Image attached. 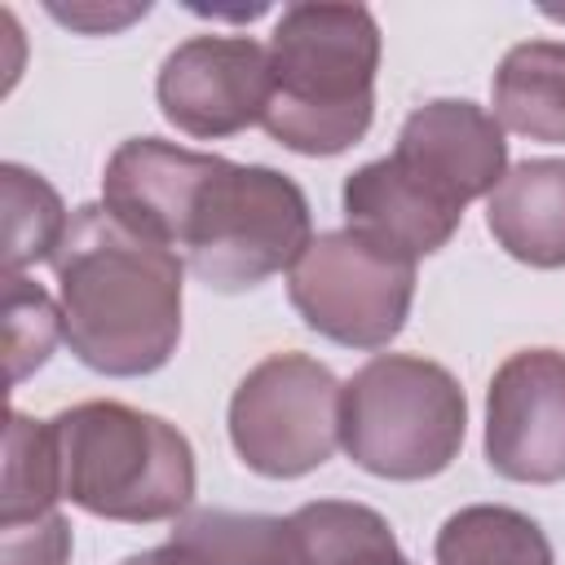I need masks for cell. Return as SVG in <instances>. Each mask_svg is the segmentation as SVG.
Segmentation results:
<instances>
[{
	"instance_id": "obj_1",
	"label": "cell",
	"mask_w": 565,
	"mask_h": 565,
	"mask_svg": "<svg viewBox=\"0 0 565 565\" xmlns=\"http://www.w3.org/2000/svg\"><path fill=\"white\" fill-rule=\"evenodd\" d=\"M62 340L110 380H137L177 353L185 260L124 225L106 203H79L53 256Z\"/></svg>"
},
{
	"instance_id": "obj_2",
	"label": "cell",
	"mask_w": 565,
	"mask_h": 565,
	"mask_svg": "<svg viewBox=\"0 0 565 565\" xmlns=\"http://www.w3.org/2000/svg\"><path fill=\"white\" fill-rule=\"evenodd\" d=\"M260 128L309 159L358 146L375 119L380 22L366 4H287L269 35Z\"/></svg>"
},
{
	"instance_id": "obj_3",
	"label": "cell",
	"mask_w": 565,
	"mask_h": 565,
	"mask_svg": "<svg viewBox=\"0 0 565 565\" xmlns=\"http://www.w3.org/2000/svg\"><path fill=\"white\" fill-rule=\"evenodd\" d=\"M62 499L102 521H181L194 503L190 437L128 402H79L49 419Z\"/></svg>"
},
{
	"instance_id": "obj_4",
	"label": "cell",
	"mask_w": 565,
	"mask_h": 565,
	"mask_svg": "<svg viewBox=\"0 0 565 565\" xmlns=\"http://www.w3.org/2000/svg\"><path fill=\"white\" fill-rule=\"evenodd\" d=\"M309 243V199L287 172L216 154L177 225L172 252L199 282L247 291L282 269L291 274Z\"/></svg>"
},
{
	"instance_id": "obj_5",
	"label": "cell",
	"mask_w": 565,
	"mask_h": 565,
	"mask_svg": "<svg viewBox=\"0 0 565 565\" xmlns=\"http://www.w3.org/2000/svg\"><path fill=\"white\" fill-rule=\"evenodd\" d=\"M463 433L459 380L419 353H375L340 388V446L371 477H437L459 459Z\"/></svg>"
},
{
	"instance_id": "obj_6",
	"label": "cell",
	"mask_w": 565,
	"mask_h": 565,
	"mask_svg": "<svg viewBox=\"0 0 565 565\" xmlns=\"http://www.w3.org/2000/svg\"><path fill=\"white\" fill-rule=\"evenodd\" d=\"M172 539L212 565H415L397 547L393 525L349 499H313L291 516L199 508L177 521Z\"/></svg>"
},
{
	"instance_id": "obj_7",
	"label": "cell",
	"mask_w": 565,
	"mask_h": 565,
	"mask_svg": "<svg viewBox=\"0 0 565 565\" xmlns=\"http://www.w3.org/2000/svg\"><path fill=\"white\" fill-rule=\"evenodd\" d=\"M287 296L305 327L331 344L384 349L411 318L415 260L349 225L327 230L291 265Z\"/></svg>"
},
{
	"instance_id": "obj_8",
	"label": "cell",
	"mask_w": 565,
	"mask_h": 565,
	"mask_svg": "<svg viewBox=\"0 0 565 565\" xmlns=\"http://www.w3.org/2000/svg\"><path fill=\"white\" fill-rule=\"evenodd\" d=\"M340 380L309 353L260 358L230 397V441L238 459L269 477L291 481L322 468L340 446Z\"/></svg>"
},
{
	"instance_id": "obj_9",
	"label": "cell",
	"mask_w": 565,
	"mask_h": 565,
	"mask_svg": "<svg viewBox=\"0 0 565 565\" xmlns=\"http://www.w3.org/2000/svg\"><path fill=\"white\" fill-rule=\"evenodd\" d=\"M163 119L199 141L234 137L265 119L269 106V49L252 35H190L154 79Z\"/></svg>"
},
{
	"instance_id": "obj_10",
	"label": "cell",
	"mask_w": 565,
	"mask_h": 565,
	"mask_svg": "<svg viewBox=\"0 0 565 565\" xmlns=\"http://www.w3.org/2000/svg\"><path fill=\"white\" fill-rule=\"evenodd\" d=\"M486 459L525 486L565 481V353L521 349L486 388Z\"/></svg>"
},
{
	"instance_id": "obj_11",
	"label": "cell",
	"mask_w": 565,
	"mask_h": 565,
	"mask_svg": "<svg viewBox=\"0 0 565 565\" xmlns=\"http://www.w3.org/2000/svg\"><path fill=\"white\" fill-rule=\"evenodd\" d=\"M393 159L455 207L490 199L508 177L503 124L494 119V110L468 97H437L415 106L397 132Z\"/></svg>"
},
{
	"instance_id": "obj_12",
	"label": "cell",
	"mask_w": 565,
	"mask_h": 565,
	"mask_svg": "<svg viewBox=\"0 0 565 565\" xmlns=\"http://www.w3.org/2000/svg\"><path fill=\"white\" fill-rule=\"evenodd\" d=\"M340 207H344L349 230H358L411 260L441 252L463 221V207H455L450 199L428 190L419 177H411L393 154L353 168L344 177Z\"/></svg>"
},
{
	"instance_id": "obj_13",
	"label": "cell",
	"mask_w": 565,
	"mask_h": 565,
	"mask_svg": "<svg viewBox=\"0 0 565 565\" xmlns=\"http://www.w3.org/2000/svg\"><path fill=\"white\" fill-rule=\"evenodd\" d=\"M494 243L534 269H565V159H521L486 199Z\"/></svg>"
},
{
	"instance_id": "obj_14",
	"label": "cell",
	"mask_w": 565,
	"mask_h": 565,
	"mask_svg": "<svg viewBox=\"0 0 565 565\" xmlns=\"http://www.w3.org/2000/svg\"><path fill=\"white\" fill-rule=\"evenodd\" d=\"M490 102L503 132L565 146V40L512 44L490 79Z\"/></svg>"
},
{
	"instance_id": "obj_15",
	"label": "cell",
	"mask_w": 565,
	"mask_h": 565,
	"mask_svg": "<svg viewBox=\"0 0 565 565\" xmlns=\"http://www.w3.org/2000/svg\"><path fill=\"white\" fill-rule=\"evenodd\" d=\"M437 565H556L543 525L508 503H472L441 521Z\"/></svg>"
},
{
	"instance_id": "obj_16",
	"label": "cell",
	"mask_w": 565,
	"mask_h": 565,
	"mask_svg": "<svg viewBox=\"0 0 565 565\" xmlns=\"http://www.w3.org/2000/svg\"><path fill=\"white\" fill-rule=\"evenodd\" d=\"M0 185H4V278H18L26 265L57 256L71 216L62 207V194L22 163H4Z\"/></svg>"
},
{
	"instance_id": "obj_17",
	"label": "cell",
	"mask_w": 565,
	"mask_h": 565,
	"mask_svg": "<svg viewBox=\"0 0 565 565\" xmlns=\"http://www.w3.org/2000/svg\"><path fill=\"white\" fill-rule=\"evenodd\" d=\"M57 499H62V463H57L49 419L9 411L0 525H18V521H35L44 512H57Z\"/></svg>"
},
{
	"instance_id": "obj_18",
	"label": "cell",
	"mask_w": 565,
	"mask_h": 565,
	"mask_svg": "<svg viewBox=\"0 0 565 565\" xmlns=\"http://www.w3.org/2000/svg\"><path fill=\"white\" fill-rule=\"evenodd\" d=\"M4 340H9V380H26L35 366L49 362L53 344L62 340V309L49 300L44 287L4 278Z\"/></svg>"
},
{
	"instance_id": "obj_19",
	"label": "cell",
	"mask_w": 565,
	"mask_h": 565,
	"mask_svg": "<svg viewBox=\"0 0 565 565\" xmlns=\"http://www.w3.org/2000/svg\"><path fill=\"white\" fill-rule=\"evenodd\" d=\"M66 556H71V525L62 512L0 525V565H66Z\"/></svg>"
},
{
	"instance_id": "obj_20",
	"label": "cell",
	"mask_w": 565,
	"mask_h": 565,
	"mask_svg": "<svg viewBox=\"0 0 565 565\" xmlns=\"http://www.w3.org/2000/svg\"><path fill=\"white\" fill-rule=\"evenodd\" d=\"M119 565H212V561H207L203 552H194L190 543L168 539V543L146 547V552H137V556H128V561H119Z\"/></svg>"
}]
</instances>
